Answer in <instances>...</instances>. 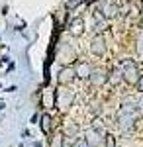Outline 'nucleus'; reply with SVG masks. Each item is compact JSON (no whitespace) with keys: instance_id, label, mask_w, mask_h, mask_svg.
I'll use <instances>...</instances> for the list:
<instances>
[{"instance_id":"nucleus-1","label":"nucleus","mask_w":143,"mask_h":147,"mask_svg":"<svg viewBox=\"0 0 143 147\" xmlns=\"http://www.w3.org/2000/svg\"><path fill=\"white\" fill-rule=\"evenodd\" d=\"M71 104H73V92L61 86V88L57 90V106H59L61 110H69Z\"/></svg>"},{"instance_id":"nucleus-2","label":"nucleus","mask_w":143,"mask_h":147,"mask_svg":"<svg viewBox=\"0 0 143 147\" xmlns=\"http://www.w3.org/2000/svg\"><path fill=\"white\" fill-rule=\"evenodd\" d=\"M123 79L127 80V82H132V84L139 82V73H137V67L133 65L132 61H127V63L123 65Z\"/></svg>"},{"instance_id":"nucleus-3","label":"nucleus","mask_w":143,"mask_h":147,"mask_svg":"<svg viewBox=\"0 0 143 147\" xmlns=\"http://www.w3.org/2000/svg\"><path fill=\"white\" fill-rule=\"evenodd\" d=\"M133 120H135V114H133L130 108H121L120 116H118V122H120L121 127H123V129H130L133 125Z\"/></svg>"},{"instance_id":"nucleus-4","label":"nucleus","mask_w":143,"mask_h":147,"mask_svg":"<svg viewBox=\"0 0 143 147\" xmlns=\"http://www.w3.org/2000/svg\"><path fill=\"white\" fill-rule=\"evenodd\" d=\"M102 134H100V129H88V134H86V137H84V139H86V143H88V147H98L100 143H102Z\"/></svg>"},{"instance_id":"nucleus-5","label":"nucleus","mask_w":143,"mask_h":147,"mask_svg":"<svg viewBox=\"0 0 143 147\" xmlns=\"http://www.w3.org/2000/svg\"><path fill=\"white\" fill-rule=\"evenodd\" d=\"M90 49H92V53H94V55H102V53L106 51V45H104L102 35H96V37L92 39V45H90Z\"/></svg>"},{"instance_id":"nucleus-6","label":"nucleus","mask_w":143,"mask_h":147,"mask_svg":"<svg viewBox=\"0 0 143 147\" xmlns=\"http://www.w3.org/2000/svg\"><path fill=\"white\" fill-rule=\"evenodd\" d=\"M73 79H75V71H73L71 67L61 69V75H59V80H61V84H65V82H71Z\"/></svg>"},{"instance_id":"nucleus-7","label":"nucleus","mask_w":143,"mask_h":147,"mask_svg":"<svg viewBox=\"0 0 143 147\" xmlns=\"http://www.w3.org/2000/svg\"><path fill=\"white\" fill-rule=\"evenodd\" d=\"M90 79H92V82L94 84H102V82H106V73L104 71H94V73H90Z\"/></svg>"},{"instance_id":"nucleus-8","label":"nucleus","mask_w":143,"mask_h":147,"mask_svg":"<svg viewBox=\"0 0 143 147\" xmlns=\"http://www.w3.org/2000/svg\"><path fill=\"white\" fill-rule=\"evenodd\" d=\"M82 30H84V28H82V20H73V22H71V34L73 35H80Z\"/></svg>"},{"instance_id":"nucleus-9","label":"nucleus","mask_w":143,"mask_h":147,"mask_svg":"<svg viewBox=\"0 0 143 147\" xmlns=\"http://www.w3.org/2000/svg\"><path fill=\"white\" fill-rule=\"evenodd\" d=\"M75 73H77L78 77H82V79H84V77H88L92 71H90V65H86V63H80V65L77 67V71H75Z\"/></svg>"},{"instance_id":"nucleus-10","label":"nucleus","mask_w":143,"mask_h":147,"mask_svg":"<svg viewBox=\"0 0 143 147\" xmlns=\"http://www.w3.org/2000/svg\"><path fill=\"white\" fill-rule=\"evenodd\" d=\"M116 12H118V8H116L114 4H106V6L102 8V14H104V18H114V16H116Z\"/></svg>"},{"instance_id":"nucleus-11","label":"nucleus","mask_w":143,"mask_h":147,"mask_svg":"<svg viewBox=\"0 0 143 147\" xmlns=\"http://www.w3.org/2000/svg\"><path fill=\"white\" fill-rule=\"evenodd\" d=\"M41 129H43V134H51V118L49 116L41 118Z\"/></svg>"},{"instance_id":"nucleus-12","label":"nucleus","mask_w":143,"mask_h":147,"mask_svg":"<svg viewBox=\"0 0 143 147\" xmlns=\"http://www.w3.org/2000/svg\"><path fill=\"white\" fill-rule=\"evenodd\" d=\"M51 147H63V137H61V136H55V139H53Z\"/></svg>"},{"instance_id":"nucleus-13","label":"nucleus","mask_w":143,"mask_h":147,"mask_svg":"<svg viewBox=\"0 0 143 147\" xmlns=\"http://www.w3.org/2000/svg\"><path fill=\"white\" fill-rule=\"evenodd\" d=\"M73 147H88V143H86V139H84V137H80V139L75 141V145H73Z\"/></svg>"},{"instance_id":"nucleus-14","label":"nucleus","mask_w":143,"mask_h":147,"mask_svg":"<svg viewBox=\"0 0 143 147\" xmlns=\"http://www.w3.org/2000/svg\"><path fill=\"white\" fill-rule=\"evenodd\" d=\"M80 2H82V0H69V2H67V8H75V6H78Z\"/></svg>"},{"instance_id":"nucleus-15","label":"nucleus","mask_w":143,"mask_h":147,"mask_svg":"<svg viewBox=\"0 0 143 147\" xmlns=\"http://www.w3.org/2000/svg\"><path fill=\"white\" fill-rule=\"evenodd\" d=\"M137 84H139V90L143 92V77H141V79H139V82H137Z\"/></svg>"}]
</instances>
